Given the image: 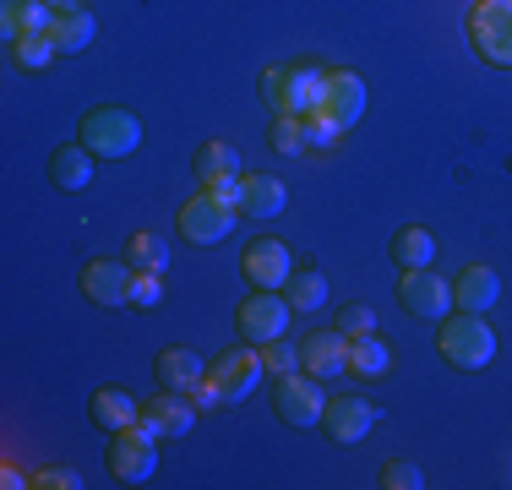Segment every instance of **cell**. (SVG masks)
<instances>
[{"label":"cell","mask_w":512,"mask_h":490,"mask_svg":"<svg viewBox=\"0 0 512 490\" xmlns=\"http://www.w3.org/2000/svg\"><path fill=\"white\" fill-rule=\"evenodd\" d=\"M322 82H327V71L311 66V60L273 66V71H262V104L273 115H316L322 109Z\"/></svg>","instance_id":"1"},{"label":"cell","mask_w":512,"mask_h":490,"mask_svg":"<svg viewBox=\"0 0 512 490\" xmlns=\"http://www.w3.org/2000/svg\"><path fill=\"white\" fill-rule=\"evenodd\" d=\"M436 349H442V360L453 371H485L496 360V333L480 311H458V316H442Z\"/></svg>","instance_id":"2"},{"label":"cell","mask_w":512,"mask_h":490,"mask_svg":"<svg viewBox=\"0 0 512 490\" xmlns=\"http://www.w3.org/2000/svg\"><path fill=\"white\" fill-rule=\"evenodd\" d=\"M77 142L88 147V153H99V158H126V153L142 147V120L131 115V109H120V104H99V109L82 115Z\"/></svg>","instance_id":"3"},{"label":"cell","mask_w":512,"mask_h":490,"mask_svg":"<svg viewBox=\"0 0 512 490\" xmlns=\"http://www.w3.org/2000/svg\"><path fill=\"white\" fill-rule=\"evenodd\" d=\"M235 224H240V207H235V196H224V191H197L186 207H180V235H186L191 245L229 240Z\"/></svg>","instance_id":"4"},{"label":"cell","mask_w":512,"mask_h":490,"mask_svg":"<svg viewBox=\"0 0 512 490\" xmlns=\"http://www.w3.org/2000/svg\"><path fill=\"white\" fill-rule=\"evenodd\" d=\"M109 474H115L120 485H142L153 480L158 469V436L148 431V425H126V431H109V452H104Z\"/></svg>","instance_id":"5"},{"label":"cell","mask_w":512,"mask_h":490,"mask_svg":"<svg viewBox=\"0 0 512 490\" xmlns=\"http://www.w3.org/2000/svg\"><path fill=\"white\" fill-rule=\"evenodd\" d=\"M469 44L480 60L512 71V0H474L469 6Z\"/></svg>","instance_id":"6"},{"label":"cell","mask_w":512,"mask_h":490,"mask_svg":"<svg viewBox=\"0 0 512 490\" xmlns=\"http://www.w3.org/2000/svg\"><path fill=\"white\" fill-rule=\"evenodd\" d=\"M289 311H295V305L284 300V289H251L246 300H240V311H235V327H240V338H246L251 349H262V343L289 333Z\"/></svg>","instance_id":"7"},{"label":"cell","mask_w":512,"mask_h":490,"mask_svg":"<svg viewBox=\"0 0 512 490\" xmlns=\"http://www.w3.org/2000/svg\"><path fill=\"white\" fill-rule=\"evenodd\" d=\"M262 354L251 349H224V354H213L207 360V382L218 387V398H224V409H235V403H246L251 392H256V382H262Z\"/></svg>","instance_id":"8"},{"label":"cell","mask_w":512,"mask_h":490,"mask_svg":"<svg viewBox=\"0 0 512 490\" xmlns=\"http://www.w3.org/2000/svg\"><path fill=\"white\" fill-rule=\"evenodd\" d=\"M273 409H278V420L284 425H322V414H327V392H322V376H311V371H289V376H278V387H273Z\"/></svg>","instance_id":"9"},{"label":"cell","mask_w":512,"mask_h":490,"mask_svg":"<svg viewBox=\"0 0 512 490\" xmlns=\"http://www.w3.org/2000/svg\"><path fill=\"white\" fill-rule=\"evenodd\" d=\"M398 300H404V311L420 316V322H442V316H453V284H447L442 273H431V267H404V278H398Z\"/></svg>","instance_id":"10"},{"label":"cell","mask_w":512,"mask_h":490,"mask_svg":"<svg viewBox=\"0 0 512 490\" xmlns=\"http://www.w3.org/2000/svg\"><path fill=\"white\" fill-rule=\"evenodd\" d=\"M131 273H137V267H131L126 256H88L77 284H82V294H88L93 305L120 311V305H131Z\"/></svg>","instance_id":"11"},{"label":"cell","mask_w":512,"mask_h":490,"mask_svg":"<svg viewBox=\"0 0 512 490\" xmlns=\"http://www.w3.org/2000/svg\"><path fill=\"white\" fill-rule=\"evenodd\" d=\"M240 273H246L251 289H284L289 273H295V256H289L284 240L262 235V240H251L246 251H240Z\"/></svg>","instance_id":"12"},{"label":"cell","mask_w":512,"mask_h":490,"mask_svg":"<svg viewBox=\"0 0 512 490\" xmlns=\"http://www.w3.org/2000/svg\"><path fill=\"white\" fill-rule=\"evenodd\" d=\"M322 431L338 441V447H355L376 431V403L360 398V392H338L327 398V414H322Z\"/></svg>","instance_id":"13"},{"label":"cell","mask_w":512,"mask_h":490,"mask_svg":"<svg viewBox=\"0 0 512 490\" xmlns=\"http://www.w3.org/2000/svg\"><path fill=\"white\" fill-rule=\"evenodd\" d=\"M191 420H197V403L180 398V392H164V387H158V398L142 403V425H148L158 441H180V436H191Z\"/></svg>","instance_id":"14"},{"label":"cell","mask_w":512,"mask_h":490,"mask_svg":"<svg viewBox=\"0 0 512 490\" xmlns=\"http://www.w3.org/2000/svg\"><path fill=\"white\" fill-rule=\"evenodd\" d=\"M322 115L333 120L338 131H349L365 115V82L355 77V71H327V82H322Z\"/></svg>","instance_id":"15"},{"label":"cell","mask_w":512,"mask_h":490,"mask_svg":"<svg viewBox=\"0 0 512 490\" xmlns=\"http://www.w3.org/2000/svg\"><path fill=\"white\" fill-rule=\"evenodd\" d=\"M191 169H197V180H202V191H224V196H235L240 186V153L229 142H202L197 147V158H191Z\"/></svg>","instance_id":"16"},{"label":"cell","mask_w":512,"mask_h":490,"mask_svg":"<svg viewBox=\"0 0 512 490\" xmlns=\"http://www.w3.org/2000/svg\"><path fill=\"white\" fill-rule=\"evenodd\" d=\"M284 202H289V191H284V180L278 175H240V186H235V207H240V218H278L284 213Z\"/></svg>","instance_id":"17"},{"label":"cell","mask_w":512,"mask_h":490,"mask_svg":"<svg viewBox=\"0 0 512 490\" xmlns=\"http://www.w3.org/2000/svg\"><path fill=\"white\" fill-rule=\"evenodd\" d=\"M300 371H311V376H322V382H333L338 371H349V338L338 333H311V338H300Z\"/></svg>","instance_id":"18"},{"label":"cell","mask_w":512,"mask_h":490,"mask_svg":"<svg viewBox=\"0 0 512 490\" xmlns=\"http://www.w3.org/2000/svg\"><path fill=\"white\" fill-rule=\"evenodd\" d=\"M153 376H158V387H164V392H191V387H197L202 376H207V365H202V354H197V349L175 343V349H158Z\"/></svg>","instance_id":"19"},{"label":"cell","mask_w":512,"mask_h":490,"mask_svg":"<svg viewBox=\"0 0 512 490\" xmlns=\"http://www.w3.org/2000/svg\"><path fill=\"white\" fill-rule=\"evenodd\" d=\"M88 414H93V425H99V431H126V425H137V420H142V403L131 398V387L104 382L99 392H93Z\"/></svg>","instance_id":"20"},{"label":"cell","mask_w":512,"mask_h":490,"mask_svg":"<svg viewBox=\"0 0 512 490\" xmlns=\"http://www.w3.org/2000/svg\"><path fill=\"white\" fill-rule=\"evenodd\" d=\"M496 294H502V278H496V267H485V262H469L453 278V305L458 311H480L485 316L496 305Z\"/></svg>","instance_id":"21"},{"label":"cell","mask_w":512,"mask_h":490,"mask_svg":"<svg viewBox=\"0 0 512 490\" xmlns=\"http://www.w3.org/2000/svg\"><path fill=\"white\" fill-rule=\"evenodd\" d=\"M93 158H99V153H88L82 142L55 147V153H50V180L60 191H88L93 186Z\"/></svg>","instance_id":"22"},{"label":"cell","mask_w":512,"mask_h":490,"mask_svg":"<svg viewBox=\"0 0 512 490\" xmlns=\"http://www.w3.org/2000/svg\"><path fill=\"white\" fill-rule=\"evenodd\" d=\"M50 39H55L60 55H82V49L99 39V22H93V11H88V6H82V11H55Z\"/></svg>","instance_id":"23"},{"label":"cell","mask_w":512,"mask_h":490,"mask_svg":"<svg viewBox=\"0 0 512 490\" xmlns=\"http://www.w3.org/2000/svg\"><path fill=\"white\" fill-rule=\"evenodd\" d=\"M55 11L44 6V0H6L0 6V28H6V39H28V33H50Z\"/></svg>","instance_id":"24"},{"label":"cell","mask_w":512,"mask_h":490,"mask_svg":"<svg viewBox=\"0 0 512 490\" xmlns=\"http://www.w3.org/2000/svg\"><path fill=\"white\" fill-rule=\"evenodd\" d=\"M284 300L295 305V311H322L327 305V273L322 267H295L284 284Z\"/></svg>","instance_id":"25"},{"label":"cell","mask_w":512,"mask_h":490,"mask_svg":"<svg viewBox=\"0 0 512 490\" xmlns=\"http://www.w3.org/2000/svg\"><path fill=\"white\" fill-rule=\"evenodd\" d=\"M387 251H393L398 267H431V262H436V240H431V229H420V224L398 229Z\"/></svg>","instance_id":"26"},{"label":"cell","mask_w":512,"mask_h":490,"mask_svg":"<svg viewBox=\"0 0 512 490\" xmlns=\"http://www.w3.org/2000/svg\"><path fill=\"white\" fill-rule=\"evenodd\" d=\"M387 365H393V349H387V338H376V333L349 338V371H355V376H382Z\"/></svg>","instance_id":"27"},{"label":"cell","mask_w":512,"mask_h":490,"mask_svg":"<svg viewBox=\"0 0 512 490\" xmlns=\"http://www.w3.org/2000/svg\"><path fill=\"white\" fill-rule=\"evenodd\" d=\"M126 262L142 267V273H164L169 267V240L153 235V229H137V235L126 240Z\"/></svg>","instance_id":"28"},{"label":"cell","mask_w":512,"mask_h":490,"mask_svg":"<svg viewBox=\"0 0 512 490\" xmlns=\"http://www.w3.org/2000/svg\"><path fill=\"white\" fill-rule=\"evenodd\" d=\"M6 44H11V66L17 71H44L60 55L50 33H28V39H6Z\"/></svg>","instance_id":"29"},{"label":"cell","mask_w":512,"mask_h":490,"mask_svg":"<svg viewBox=\"0 0 512 490\" xmlns=\"http://www.w3.org/2000/svg\"><path fill=\"white\" fill-rule=\"evenodd\" d=\"M267 142H273V153H284V158H295V153H306V115H273V131H267Z\"/></svg>","instance_id":"30"},{"label":"cell","mask_w":512,"mask_h":490,"mask_svg":"<svg viewBox=\"0 0 512 490\" xmlns=\"http://www.w3.org/2000/svg\"><path fill=\"white\" fill-rule=\"evenodd\" d=\"M420 485H425V469H420V463H409V458L382 463V490H420Z\"/></svg>","instance_id":"31"},{"label":"cell","mask_w":512,"mask_h":490,"mask_svg":"<svg viewBox=\"0 0 512 490\" xmlns=\"http://www.w3.org/2000/svg\"><path fill=\"white\" fill-rule=\"evenodd\" d=\"M262 365L273 376H289V371H300V349L284 343V338H273V343H262Z\"/></svg>","instance_id":"32"},{"label":"cell","mask_w":512,"mask_h":490,"mask_svg":"<svg viewBox=\"0 0 512 490\" xmlns=\"http://www.w3.org/2000/svg\"><path fill=\"white\" fill-rule=\"evenodd\" d=\"M338 333H344V338L376 333V311H371V305H344V311H338Z\"/></svg>","instance_id":"33"},{"label":"cell","mask_w":512,"mask_h":490,"mask_svg":"<svg viewBox=\"0 0 512 490\" xmlns=\"http://www.w3.org/2000/svg\"><path fill=\"white\" fill-rule=\"evenodd\" d=\"M158 294H164L158 289V273H142L137 267V273H131V311H153Z\"/></svg>","instance_id":"34"},{"label":"cell","mask_w":512,"mask_h":490,"mask_svg":"<svg viewBox=\"0 0 512 490\" xmlns=\"http://www.w3.org/2000/svg\"><path fill=\"white\" fill-rule=\"evenodd\" d=\"M338 137H344V131H338L333 120L322 115V109H316V115H306V142H311V147H333Z\"/></svg>","instance_id":"35"},{"label":"cell","mask_w":512,"mask_h":490,"mask_svg":"<svg viewBox=\"0 0 512 490\" xmlns=\"http://www.w3.org/2000/svg\"><path fill=\"white\" fill-rule=\"evenodd\" d=\"M33 485H39V490H82V474H71V469H39V474H33Z\"/></svg>","instance_id":"36"},{"label":"cell","mask_w":512,"mask_h":490,"mask_svg":"<svg viewBox=\"0 0 512 490\" xmlns=\"http://www.w3.org/2000/svg\"><path fill=\"white\" fill-rule=\"evenodd\" d=\"M0 485H6V490H22V485H33V480H28L22 469H11V463H6V469H0Z\"/></svg>","instance_id":"37"},{"label":"cell","mask_w":512,"mask_h":490,"mask_svg":"<svg viewBox=\"0 0 512 490\" xmlns=\"http://www.w3.org/2000/svg\"><path fill=\"white\" fill-rule=\"evenodd\" d=\"M50 11H82V0H44Z\"/></svg>","instance_id":"38"}]
</instances>
